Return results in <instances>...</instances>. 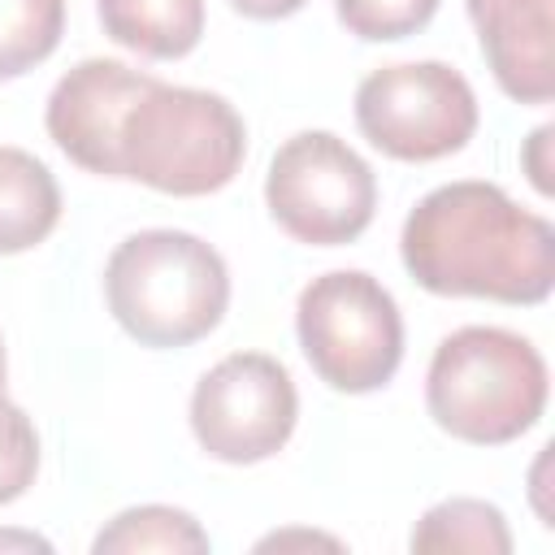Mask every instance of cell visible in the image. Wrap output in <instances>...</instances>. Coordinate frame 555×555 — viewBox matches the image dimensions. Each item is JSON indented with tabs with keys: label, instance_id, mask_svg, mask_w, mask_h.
Returning a JSON list of instances; mask_svg holds the SVG:
<instances>
[{
	"label": "cell",
	"instance_id": "obj_1",
	"mask_svg": "<svg viewBox=\"0 0 555 555\" xmlns=\"http://www.w3.org/2000/svg\"><path fill=\"white\" fill-rule=\"evenodd\" d=\"M403 269L429 295L542 304L555 286V230L494 182L429 191L399 234Z\"/></svg>",
	"mask_w": 555,
	"mask_h": 555
},
{
	"label": "cell",
	"instance_id": "obj_2",
	"mask_svg": "<svg viewBox=\"0 0 555 555\" xmlns=\"http://www.w3.org/2000/svg\"><path fill=\"white\" fill-rule=\"evenodd\" d=\"M104 299L134 343L186 347L221 325L230 273L217 247L186 230H139L113 247Z\"/></svg>",
	"mask_w": 555,
	"mask_h": 555
},
{
	"label": "cell",
	"instance_id": "obj_3",
	"mask_svg": "<svg viewBox=\"0 0 555 555\" xmlns=\"http://www.w3.org/2000/svg\"><path fill=\"white\" fill-rule=\"evenodd\" d=\"M546 360L499 325L447 334L425 373V408L438 429L473 447H499L538 425L546 408Z\"/></svg>",
	"mask_w": 555,
	"mask_h": 555
},
{
	"label": "cell",
	"instance_id": "obj_4",
	"mask_svg": "<svg viewBox=\"0 0 555 555\" xmlns=\"http://www.w3.org/2000/svg\"><path fill=\"white\" fill-rule=\"evenodd\" d=\"M247 156V130L234 104L217 91L152 82L121 121V178L165 195H212Z\"/></svg>",
	"mask_w": 555,
	"mask_h": 555
},
{
	"label": "cell",
	"instance_id": "obj_5",
	"mask_svg": "<svg viewBox=\"0 0 555 555\" xmlns=\"http://www.w3.org/2000/svg\"><path fill=\"white\" fill-rule=\"evenodd\" d=\"M295 334L317 377L343 395L382 390L403 360L399 304L360 269L312 278L295 304Z\"/></svg>",
	"mask_w": 555,
	"mask_h": 555
},
{
	"label": "cell",
	"instance_id": "obj_6",
	"mask_svg": "<svg viewBox=\"0 0 555 555\" xmlns=\"http://www.w3.org/2000/svg\"><path fill=\"white\" fill-rule=\"evenodd\" d=\"M264 204L273 221L312 247H338L369 230L377 208V178L369 160L330 130L286 139L264 173Z\"/></svg>",
	"mask_w": 555,
	"mask_h": 555
},
{
	"label": "cell",
	"instance_id": "obj_7",
	"mask_svg": "<svg viewBox=\"0 0 555 555\" xmlns=\"http://www.w3.org/2000/svg\"><path fill=\"white\" fill-rule=\"evenodd\" d=\"M356 126L395 160H442L473 139L477 95L442 61L382 65L356 87Z\"/></svg>",
	"mask_w": 555,
	"mask_h": 555
},
{
	"label": "cell",
	"instance_id": "obj_8",
	"mask_svg": "<svg viewBox=\"0 0 555 555\" xmlns=\"http://www.w3.org/2000/svg\"><path fill=\"white\" fill-rule=\"evenodd\" d=\"M299 421V395L282 360L234 351L217 360L191 395V434L221 464H260L278 455Z\"/></svg>",
	"mask_w": 555,
	"mask_h": 555
},
{
	"label": "cell",
	"instance_id": "obj_9",
	"mask_svg": "<svg viewBox=\"0 0 555 555\" xmlns=\"http://www.w3.org/2000/svg\"><path fill=\"white\" fill-rule=\"evenodd\" d=\"M152 82H156L152 74L130 69L126 61H108V56L78 61L69 74H61V82L48 95L43 121L52 143L87 173L121 178V165H117L121 121Z\"/></svg>",
	"mask_w": 555,
	"mask_h": 555
},
{
	"label": "cell",
	"instance_id": "obj_10",
	"mask_svg": "<svg viewBox=\"0 0 555 555\" xmlns=\"http://www.w3.org/2000/svg\"><path fill=\"white\" fill-rule=\"evenodd\" d=\"M494 82L520 104L555 95V17L551 0H503L473 17Z\"/></svg>",
	"mask_w": 555,
	"mask_h": 555
},
{
	"label": "cell",
	"instance_id": "obj_11",
	"mask_svg": "<svg viewBox=\"0 0 555 555\" xmlns=\"http://www.w3.org/2000/svg\"><path fill=\"white\" fill-rule=\"evenodd\" d=\"M95 13L113 43L147 61H178L204 35V0H95Z\"/></svg>",
	"mask_w": 555,
	"mask_h": 555
},
{
	"label": "cell",
	"instance_id": "obj_12",
	"mask_svg": "<svg viewBox=\"0 0 555 555\" xmlns=\"http://www.w3.org/2000/svg\"><path fill=\"white\" fill-rule=\"evenodd\" d=\"M61 221V186L52 169L22 152L0 147V256L30 251Z\"/></svg>",
	"mask_w": 555,
	"mask_h": 555
},
{
	"label": "cell",
	"instance_id": "obj_13",
	"mask_svg": "<svg viewBox=\"0 0 555 555\" xmlns=\"http://www.w3.org/2000/svg\"><path fill=\"white\" fill-rule=\"evenodd\" d=\"M212 542L199 529V520L191 512H178V507H165V503H143V507H130V512L113 516L91 542L95 555H134V551L139 555L143 551H169V555L191 551V555H199Z\"/></svg>",
	"mask_w": 555,
	"mask_h": 555
},
{
	"label": "cell",
	"instance_id": "obj_14",
	"mask_svg": "<svg viewBox=\"0 0 555 555\" xmlns=\"http://www.w3.org/2000/svg\"><path fill=\"white\" fill-rule=\"evenodd\" d=\"M412 551H477L507 555L512 533L494 503L486 499H447L429 507L412 529Z\"/></svg>",
	"mask_w": 555,
	"mask_h": 555
},
{
	"label": "cell",
	"instance_id": "obj_15",
	"mask_svg": "<svg viewBox=\"0 0 555 555\" xmlns=\"http://www.w3.org/2000/svg\"><path fill=\"white\" fill-rule=\"evenodd\" d=\"M65 30V0H0V78L48 61Z\"/></svg>",
	"mask_w": 555,
	"mask_h": 555
},
{
	"label": "cell",
	"instance_id": "obj_16",
	"mask_svg": "<svg viewBox=\"0 0 555 555\" xmlns=\"http://www.w3.org/2000/svg\"><path fill=\"white\" fill-rule=\"evenodd\" d=\"M334 9L356 39L390 43L425 30L429 17L438 13V0H334Z\"/></svg>",
	"mask_w": 555,
	"mask_h": 555
},
{
	"label": "cell",
	"instance_id": "obj_17",
	"mask_svg": "<svg viewBox=\"0 0 555 555\" xmlns=\"http://www.w3.org/2000/svg\"><path fill=\"white\" fill-rule=\"evenodd\" d=\"M39 473V434L30 416L0 390V503L22 499Z\"/></svg>",
	"mask_w": 555,
	"mask_h": 555
},
{
	"label": "cell",
	"instance_id": "obj_18",
	"mask_svg": "<svg viewBox=\"0 0 555 555\" xmlns=\"http://www.w3.org/2000/svg\"><path fill=\"white\" fill-rule=\"evenodd\" d=\"M243 17H256V22H278V17H291L299 13L308 0H230Z\"/></svg>",
	"mask_w": 555,
	"mask_h": 555
},
{
	"label": "cell",
	"instance_id": "obj_19",
	"mask_svg": "<svg viewBox=\"0 0 555 555\" xmlns=\"http://www.w3.org/2000/svg\"><path fill=\"white\" fill-rule=\"evenodd\" d=\"M546 139H551V126H538V130H533V139H529V152H533V156H529V178H533V186H538L542 195H551V178H546V160L538 156V147H542Z\"/></svg>",
	"mask_w": 555,
	"mask_h": 555
},
{
	"label": "cell",
	"instance_id": "obj_20",
	"mask_svg": "<svg viewBox=\"0 0 555 555\" xmlns=\"http://www.w3.org/2000/svg\"><path fill=\"white\" fill-rule=\"evenodd\" d=\"M286 542H295V546H338L334 538H321V533H273V538H264L260 542V551H269V546H286Z\"/></svg>",
	"mask_w": 555,
	"mask_h": 555
},
{
	"label": "cell",
	"instance_id": "obj_21",
	"mask_svg": "<svg viewBox=\"0 0 555 555\" xmlns=\"http://www.w3.org/2000/svg\"><path fill=\"white\" fill-rule=\"evenodd\" d=\"M0 546H22V551H52L43 538L35 533H0Z\"/></svg>",
	"mask_w": 555,
	"mask_h": 555
},
{
	"label": "cell",
	"instance_id": "obj_22",
	"mask_svg": "<svg viewBox=\"0 0 555 555\" xmlns=\"http://www.w3.org/2000/svg\"><path fill=\"white\" fill-rule=\"evenodd\" d=\"M464 4H468V17H477V13H486V9H494L503 0H464Z\"/></svg>",
	"mask_w": 555,
	"mask_h": 555
},
{
	"label": "cell",
	"instance_id": "obj_23",
	"mask_svg": "<svg viewBox=\"0 0 555 555\" xmlns=\"http://www.w3.org/2000/svg\"><path fill=\"white\" fill-rule=\"evenodd\" d=\"M0 390H4V347H0Z\"/></svg>",
	"mask_w": 555,
	"mask_h": 555
}]
</instances>
